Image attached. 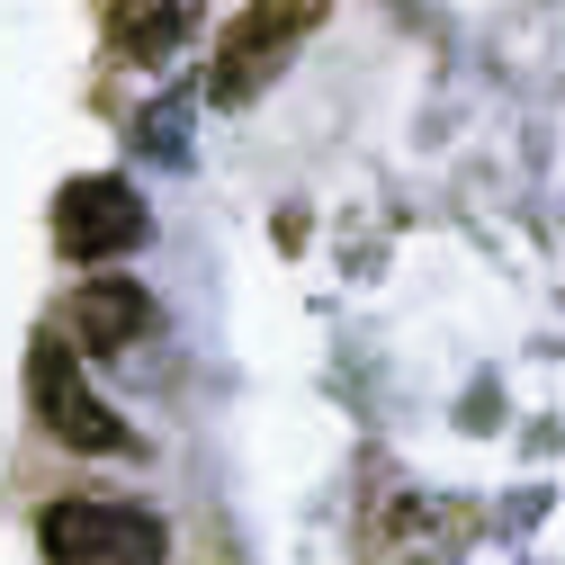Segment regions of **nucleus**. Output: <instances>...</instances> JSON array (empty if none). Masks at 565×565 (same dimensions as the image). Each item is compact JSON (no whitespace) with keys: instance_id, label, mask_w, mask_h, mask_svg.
<instances>
[{"instance_id":"nucleus-1","label":"nucleus","mask_w":565,"mask_h":565,"mask_svg":"<svg viewBox=\"0 0 565 565\" xmlns=\"http://www.w3.org/2000/svg\"><path fill=\"white\" fill-rule=\"evenodd\" d=\"M332 0H243L216 28V63H206V108H252L278 73L297 63V45L323 28Z\"/></svg>"},{"instance_id":"nucleus-2","label":"nucleus","mask_w":565,"mask_h":565,"mask_svg":"<svg viewBox=\"0 0 565 565\" xmlns=\"http://www.w3.org/2000/svg\"><path fill=\"white\" fill-rule=\"evenodd\" d=\"M28 404L45 422V440H63L73 458H145V440H135L126 413L82 377V360H73V341H63V332H45L28 350Z\"/></svg>"},{"instance_id":"nucleus-3","label":"nucleus","mask_w":565,"mask_h":565,"mask_svg":"<svg viewBox=\"0 0 565 565\" xmlns=\"http://www.w3.org/2000/svg\"><path fill=\"white\" fill-rule=\"evenodd\" d=\"M36 547H45V565H162L171 556V521L153 503L63 493V503L36 512Z\"/></svg>"},{"instance_id":"nucleus-4","label":"nucleus","mask_w":565,"mask_h":565,"mask_svg":"<svg viewBox=\"0 0 565 565\" xmlns=\"http://www.w3.org/2000/svg\"><path fill=\"white\" fill-rule=\"evenodd\" d=\"M145 234H153V206L117 171H90V180L54 189V252L63 260H126Z\"/></svg>"},{"instance_id":"nucleus-5","label":"nucleus","mask_w":565,"mask_h":565,"mask_svg":"<svg viewBox=\"0 0 565 565\" xmlns=\"http://www.w3.org/2000/svg\"><path fill=\"white\" fill-rule=\"evenodd\" d=\"M153 323H162V306L135 288V278H82L73 297H63V341H73V360H117V350H135V341H153Z\"/></svg>"},{"instance_id":"nucleus-6","label":"nucleus","mask_w":565,"mask_h":565,"mask_svg":"<svg viewBox=\"0 0 565 565\" xmlns=\"http://www.w3.org/2000/svg\"><path fill=\"white\" fill-rule=\"evenodd\" d=\"M458 556V512L449 503H395L369 530V565H449Z\"/></svg>"},{"instance_id":"nucleus-7","label":"nucleus","mask_w":565,"mask_h":565,"mask_svg":"<svg viewBox=\"0 0 565 565\" xmlns=\"http://www.w3.org/2000/svg\"><path fill=\"white\" fill-rule=\"evenodd\" d=\"M189 28H198V0H117L108 10V45L126 63H162L171 45H189Z\"/></svg>"},{"instance_id":"nucleus-8","label":"nucleus","mask_w":565,"mask_h":565,"mask_svg":"<svg viewBox=\"0 0 565 565\" xmlns=\"http://www.w3.org/2000/svg\"><path fill=\"white\" fill-rule=\"evenodd\" d=\"M135 145L162 153V162H180V153H189V99H162L145 126H135Z\"/></svg>"}]
</instances>
